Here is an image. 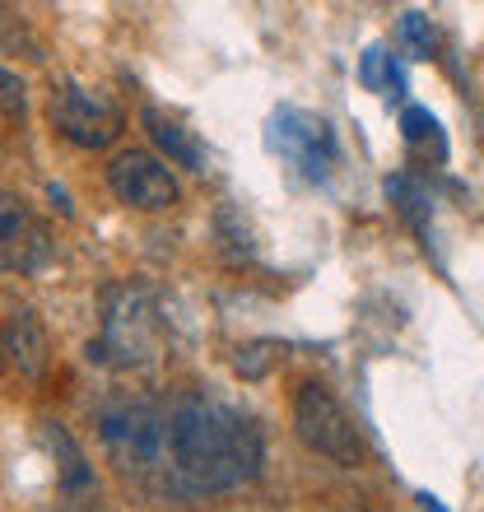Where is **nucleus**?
Returning <instances> with one entry per match:
<instances>
[{"label": "nucleus", "instance_id": "nucleus-12", "mask_svg": "<svg viewBox=\"0 0 484 512\" xmlns=\"http://www.w3.org/2000/svg\"><path fill=\"white\" fill-rule=\"evenodd\" d=\"M387 201L401 210L410 224H415L419 233H429V219H433V196H429V187L424 182H415L410 173H396V177H387Z\"/></svg>", "mask_w": 484, "mask_h": 512}, {"label": "nucleus", "instance_id": "nucleus-9", "mask_svg": "<svg viewBox=\"0 0 484 512\" xmlns=\"http://www.w3.org/2000/svg\"><path fill=\"white\" fill-rule=\"evenodd\" d=\"M140 122H145L154 149L163 154V163L187 168V173H205V145L196 140V131H187L177 117H168V112H159V108H145L140 112Z\"/></svg>", "mask_w": 484, "mask_h": 512}, {"label": "nucleus", "instance_id": "nucleus-5", "mask_svg": "<svg viewBox=\"0 0 484 512\" xmlns=\"http://www.w3.org/2000/svg\"><path fill=\"white\" fill-rule=\"evenodd\" d=\"M266 145L275 149L284 163H294L303 177H312V182H326L331 168L340 163V140H336V131H331V122L308 108L275 112V117H270Z\"/></svg>", "mask_w": 484, "mask_h": 512}, {"label": "nucleus", "instance_id": "nucleus-3", "mask_svg": "<svg viewBox=\"0 0 484 512\" xmlns=\"http://www.w3.org/2000/svg\"><path fill=\"white\" fill-rule=\"evenodd\" d=\"M159 298L149 284L121 280L103 289V331L89 340V364L103 368H149L159 359Z\"/></svg>", "mask_w": 484, "mask_h": 512}, {"label": "nucleus", "instance_id": "nucleus-17", "mask_svg": "<svg viewBox=\"0 0 484 512\" xmlns=\"http://www.w3.org/2000/svg\"><path fill=\"white\" fill-rule=\"evenodd\" d=\"M24 108H28L24 80H19L14 70L0 66V117H24Z\"/></svg>", "mask_w": 484, "mask_h": 512}, {"label": "nucleus", "instance_id": "nucleus-1", "mask_svg": "<svg viewBox=\"0 0 484 512\" xmlns=\"http://www.w3.org/2000/svg\"><path fill=\"white\" fill-rule=\"evenodd\" d=\"M168 452L173 475L196 494H229L252 485L266 461L261 429L238 405L205 391H177L168 401Z\"/></svg>", "mask_w": 484, "mask_h": 512}, {"label": "nucleus", "instance_id": "nucleus-14", "mask_svg": "<svg viewBox=\"0 0 484 512\" xmlns=\"http://www.w3.org/2000/svg\"><path fill=\"white\" fill-rule=\"evenodd\" d=\"M401 135H405V145L433 149V159L438 163L447 159V135H443V126H438V117H433L429 108H405L401 112Z\"/></svg>", "mask_w": 484, "mask_h": 512}, {"label": "nucleus", "instance_id": "nucleus-8", "mask_svg": "<svg viewBox=\"0 0 484 512\" xmlns=\"http://www.w3.org/2000/svg\"><path fill=\"white\" fill-rule=\"evenodd\" d=\"M52 261V233L14 191H0V266L33 275Z\"/></svg>", "mask_w": 484, "mask_h": 512}, {"label": "nucleus", "instance_id": "nucleus-16", "mask_svg": "<svg viewBox=\"0 0 484 512\" xmlns=\"http://www.w3.org/2000/svg\"><path fill=\"white\" fill-rule=\"evenodd\" d=\"M387 70H391L387 47H382V42H373V47L363 52V61H359V84H363V89H373V94H382V89H387Z\"/></svg>", "mask_w": 484, "mask_h": 512}, {"label": "nucleus", "instance_id": "nucleus-10", "mask_svg": "<svg viewBox=\"0 0 484 512\" xmlns=\"http://www.w3.org/2000/svg\"><path fill=\"white\" fill-rule=\"evenodd\" d=\"M5 354H10V364L24 373V378H42V368H47V326L33 308H19L5 326Z\"/></svg>", "mask_w": 484, "mask_h": 512}, {"label": "nucleus", "instance_id": "nucleus-19", "mask_svg": "<svg viewBox=\"0 0 484 512\" xmlns=\"http://www.w3.org/2000/svg\"><path fill=\"white\" fill-rule=\"evenodd\" d=\"M419 508H424V512H447L443 499H438V494H429V489H419Z\"/></svg>", "mask_w": 484, "mask_h": 512}, {"label": "nucleus", "instance_id": "nucleus-11", "mask_svg": "<svg viewBox=\"0 0 484 512\" xmlns=\"http://www.w3.org/2000/svg\"><path fill=\"white\" fill-rule=\"evenodd\" d=\"M42 438H47V447L52 452H61V489H66L70 499H89L94 494V471H89V461H84V452L75 447V438H70L61 424H42Z\"/></svg>", "mask_w": 484, "mask_h": 512}, {"label": "nucleus", "instance_id": "nucleus-20", "mask_svg": "<svg viewBox=\"0 0 484 512\" xmlns=\"http://www.w3.org/2000/svg\"><path fill=\"white\" fill-rule=\"evenodd\" d=\"M5 359H10V354H5V326H0V368H5Z\"/></svg>", "mask_w": 484, "mask_h": 512}, {"label": "nucleus", "instance_id": "nucleus-6", "mask_svg": "<svg viewBox=\"0 0 484 512\" xmlns=\"http://www.w3.org/2000/svg\"><path fill=\"white\" fill-rule=\"evenodd\" d=\"M108 187L126 210H140V215H154V210H168L177 205V177L173 168L149 154V149H121L117 159L108 163Z\"/></svg>", "mask_w": 484, "mask_h": 512}, {"label": "nucleus", "instance_id": "nucleus-7", "mask_svg": "<svg viewBox=\"0 0 484 512\" xmlns=\"http://www.w3.org/2000/svg\"><path fill=\"white\" fill-rule=\"evenodd\" d=\"M47 117H52L56 135L70 140L80 149H108L121 135V117L103 94H89L80 84H61L52 89V103H47Z\"/></svg>", "mask_w": 484, "mask_h": 512}, {"label": "nucleus", "instance_id": "nucleus-13", "mask_svg": "<svg viewBox=\"0 0 484 512\" xmlns=\"http://www.w3.org/2000/svg\"><path fill=\"white\" fill-rule=\"evenodd\" d=\"M284 345L280 340H247V345H238L233 350V373H238L242 382H261L275 373V364H280Z\"/></svg>", "mask_w": 484, "mask_h": 512}, {"label": "nucleus", "instance_id": "nucleus-18", "mask_svg": "<svg viewBox=\"0 0 484 512\" xmlns=\"http://www.w3.org/2000/svg\"><path fill=\"white\" fill-rule=\"evenodd\" d=\"M47 196H52V201H56V210H61V215H75V210H70V196H66V191H61V187H47Z\"/></svg>", "mask_w": 484, "mask_h": 512}, {"label": "nucleus", "instance_id": "nucleus-2", "mask_svg": "<svg viewBox=\"0 0 484 512\" xmlns=\"http://www.w3.org/2000/svg\"><path fill=\"white\" fill-rule=\"evenodd\" d=\"M94 429L103 452L112 457L121 475L131 480H154V475L173 471V452H168V405L154 396H135V391H112L94 410Z\"/></svg>", "mask_w": 484, "mask_h": 512}, {"label": "nucleus", "instance_id": "nucleus-4", "mask_svg": "<svg viewBox=\"0 0 484 512\" xmlns=\"http://www.w3.org/2000/svg\"><path fill=\"white\" fill-rule=\"evenodd\" d=\"M294 429L317 457H331L336 466H359L363 461V438L354 429L350 410L322 382H303L294 391Z\"/></svg>", "mask_w": 484, "mask_h": 512}, {"label": "nucleus", "instance_id": "nucleus-15", "mask_svg": "<svg viewBox=\"0 0 484 512\" xmlns=\"http://www.w3.org/2000/svg\"><path fill=\"white\" fill-rule=\"evenodd\" d=\"M401 38H405V47H410L415 61H433V56H438V24H433L424 10L401 14Z\"/></svg>", "mask_w": 484, "mask_h": 512}]
</instances>
